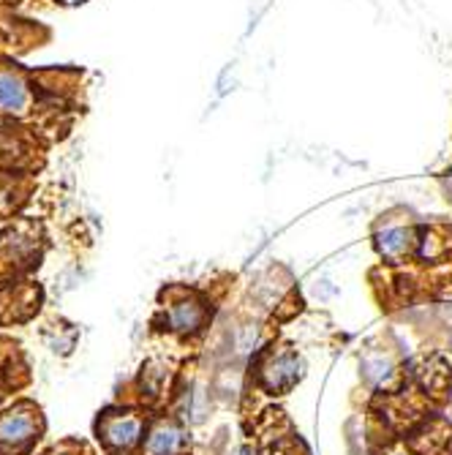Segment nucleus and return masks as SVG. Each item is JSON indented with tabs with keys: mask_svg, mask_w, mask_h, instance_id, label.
Wrapping results in <instances>:
<instances>
[{
	"mask_svg": "<svg viewBox=\"0 0 452 455\" xmlns=\"http://www.w3.org/2000/svg\"><path fill=\"white\" fill-rule=\"evenodd\" d=\"M44 254V232L36 221H14L0 232V283L30 273Z\"/></svg>",
	"mask_w": 452,
	"mask_h": 455,
	"instance_id": "obj_1",
	"label": "nucleus"
},
{
	"mask_svg": "<svg viewBox=\"0 0 452 455\" xmlns=\"http://www.w3.org/2000/svg\"><path fill=\"white\" fill-rule=\"evenodd\" d=\"M47 431L41 406L20 398L0 411V455H28Z\"/></svg>",
	"mask_w": 452,
	"mask_h": 455,
	"instance_id": "obj_2",
	"label": "nucleus"
},
{
	"mask_svg": "<svg viewBox=\"0 0 452 455\" xmlns=\"http://www.w3.org/2000/svg\"><path fill=\"white\" fill-rule=\"evenodd\" d=\"M147 415L134 406H109L96 418L93 434L107 452H131L142 447L147 434Z\"/></svg>",
	"mask_w": 452,
	"mask_h": 455,
	"instance_id": "obj_3",
	"label": "nucleus"
},
{
	"mask_svg": "<svg viewBox=\"0 0 452 455\" xmlns=\"http://www.w3.org/2000/svg\"><path fill=\"white\" fill-rule=\"evenodd\" d=\"M161 316H163V327H167L172 336L194 339L204 333V327H208L210 306L199 292H194V289L175 286L170 292H163Z\"/></svg>",
	"mask_w": 452,
	"mask_h": 455,
	"instance_id": "obj_4",
	"label": "nucleus"
},
{
	"mask_svg": "<svg viewBox=\"0 0 452 455\" xmlns=\"http://www.w3.org/2000/svg\"><path fill=\"white\" fill-rule=\"evenodd\" d=\"M374 245L385 262L403 265L417 257L420 232L406 213H387L374 227Z\"/></svg>",
	"mask_w": 452,
	"mask_h": 455,
	"instance_id": "obj_5",
	"label": "nucleus"
},
{
	"mask_svg": "<svg viewBox=\"0 0 452 455\" xmlns=\"http://www.w3.org/2000/svg\"><path fill=\"white\" fill-rule=\"evenodd\" d=\"M305 363L292 347H270L257 365V379L270 395H286L303 379Z\"/></svg>",
	"mask_w": 452,
	"mask_h": 455,
	"instance_id": "obj_6",
	"label": "nucleus"
},
{
	"mask_svg": "<svg viewBox=\"0 0 452 455\" xmlns=\"http://www.w3.org/2000/svg\"><path fill=\"white\" fill-rule=\"evenodd\" d=\"M41 303H44V292L30 278L0 283V327L30 322L41 311Z\"/></svg>",
	"mask_w": 452,
	"mask_h": 455,
	"instance_id": "obj_7",
	"label": "nucleus"
},
{
	"mask_svg": "<svg viewBox=\"0 0 452 455\" xmlns=\"http://www.w3.org/2000/svg\"><path fill=\"white\" fill-rule=\"evenodd\" d=\"M188 450H191L188 428L175 418L161 415L147 423V434L142 439L139 455H186Z\"/></svg>",
	"mask_w": 452,
	"mask_h": 455,
	"instance_id": "obj_8",
	"label": "nucleus"
},
{
	"mask_svg": "<svg viewBox=\"0 0 452 455\" xmlns=\"http://www.w3.org/2000/svg\"><path fill=\"white\" fill-rule=\"evenodd\" d=\"M33 107V88L28 82V74L17 68L14 63L0 60V112L22 117Z\"/></svg>",
	"mask_w": 452,
	"mask_h": 455,
	"instance_id": "obj_9",
	"label": "nucleus"
},
{
	"mask_svg": "<svg viewBox=\"0 0 452 455\" xmlns=\"http://www.w3.org/2000/svg\"><path fill=\"white\" fill-rule=\"evenodd\" d=\"M44 455H93V452H91V447L85 442H79V439H63L52 450H47Z\"/></svg>",
	"mask_w": 452,
	"mask_h": 455,
	"instance_id": "obj_10",
	"label": "nucleus"
},
{
	"mask_svg": "<svg viewBox=\"0 0 452 455\" xmlns=\"http://www.w3.org/2000/svg\"><path fill=\"white\" fill-rule=\"evenodd\" d=\"M444 191H447V199H452V167L444 175Z\"/></svg>",
	"mask_w": 452,
	"mask_h": 455,
	"instance_id": "obj_11",
	"label": "nucleus"
},
{
	"mask_svg": "<svg viewBox=\"0 0 452 455\" xmlns=\"http://www.w3.org/2000/svg\"><path fill=\"white\" fill-rule=\"evenodd\" d=\"M55 4H60V6H82V4H88V0H55Z\"/></svg>",
	"mask_w": 452,
	"mask_h": 455,
	"instance_id": "obj_12",
	"label": "nucleus"
},
{
	"mask_svg": "<svg viewBox=\"0 0 452 455\" xmlns=\"http://www.w3.org/2000/svg\"><path fill=\"white\" fill-rule=\"evenodd\" d=\"M109 455H131V452H109Z\"/></svg>",
	"mask_w": 452,
	"mask_h": 455,
	"instance_id": "obj_13",
	"label": "nucleus"
},
{
	"mask_svg": "<svg viewBox=\"0 0 452 455\" xmlns=\"http://www.w3.org/2000/svg\"><path fill=\"white\" fill-rule=\"evenodd\" d=\"M0 401H4V387H0Z\"/></svg>",
	"mask_w": 452,
	"mask_h": 455,
	"instance_id": "obj_14",
	"label": "nucleus"
},
{
	"mask_svg": "<svg viewBox=\"0 0 452 455\" xmlns=\"http://www.w3.org/2000/svg\"><path fill=\"white\" fill-rule=\"evenodd\" d=\"M395 455H403V452H395Z\"/></svg>",
	"mask_w": 452,
	"mask_h": 455,
	"instance_id": "obj_15",
	"label": "nucleus"
}]
</instances>
